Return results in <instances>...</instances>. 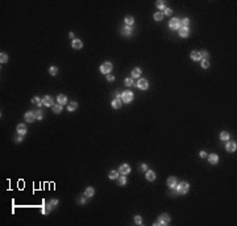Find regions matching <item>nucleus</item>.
<instances>
[{"label": "nucleus", "mask_w": 237, "mask_h": 226, "mask_svg": "<svg viewBox=\"0 0 237 226\" xmlns=\"http://www.w3.org/2000/svg\"><path fill=\"white\" fill-rule=\"evenodd\" d=\"M174 189H175L177 195H184V193L188 192L190 184H188V181H181L179 184H177V185L174 187Z\"/></svg>", "instance_id": "obj_1"}, {"label": "nucleus", "mask_w": 237, "mask_h": 226, "mask_svg": "<svg viewBox=\"0 0 237 226\" xmlns=\"http://www.w3.org/2000/svg\"><path fill=\"white\" fill-rule=\"evenodd\" d=\"M170 221H171L170 216H169L167 213H163V214H161L159 218L154 222V226H159V225H161V226H165V225H169Z\"/></svg>", "instance_id": "obj_2"}, {"label": "nucleus", "mask_w": 237, "mask_h": 226, "mask_svg": "<svg viewBox=\"0 0 237 226\" xmlns=\"http://www.w3.org/2000/svg\"><path fill=\"white\" fill-rule=\"evenodd\" d=\"M169 28H170L171 30H179V29L182 28V25H181V20H179L178 17L171 19V20H170V23H169Z\"/></svg>", "instance_id": "obj_3"}, {"label": "nucleus", "mask_w": 237, "mask_h": 226, "mask_svg": "<svg viewBox=\"0 0 237 226\" xmlns=\"http://www.w3.org/2000/svg\"><path fill=\"white\" fill-rule=\"evenodd\" d=\"M133 97H135V96H133V92H132V91H125V92L121 93V101L125 103V104L132 103Z\"/></svg>", "instance_id": "obj_4"}, {"label": "nucleus", "mask_w": 237, "mask_h": 226, "mask_svg": "<svg viewBox=\"0 0 237 226\" xmlns=\"http://www.w3.org/2000/svg\"><path fill=\"white\" fill-rule=\"evenodd\" d=\"M112 68H113V64H112L111 62H105V63H103V64L100 66V72L104 74V75H108V74L112 71Z\"/></svg>", "instance_id": "obj_5"}, {"label": "nucleus", "mask_w": 237, "mask_h": 226, "mask_svg": "<svg viewBox=\"0 0 237 226\" xmlns=\"http://www.w3.org/2000/svg\"><path fill=\"white\" fill-rule=\"evenodd\" d=\"M136 85H137V88H140V89H148L149 88V82L146 80V79H144V78H140L138 79V82L136 83Z\"/></svg>", "instance_id": "obj_6"}, {"label": "nucleus", "mask_w": 237, "mask_h": 226, "mask_svg": "<svg viewBox=\"0 0 237 226\" xmlns=\"http://www.w3.org/2000/svg\"><path fill=\"white\" fill-rule=\"evenodd\" d=\"M42 105H45V106H53V105H54V99H53V96H49V95L44 96V97H42Z\"/></svg>", "instance_id": "obj_7"}, {"label": "nucleus", "mask_w": 237, "mask_h": 226, "mask_svg": "<svg viewBox=\"0 0 237 226\" xmlns=\"http://www.w3.org/2000/svg\"><path fill=\"white\" fill-rule=\"evenodd\" d=\"M118 172H120V175H128L131 172V166L128 163H123L118 167Z\"/></svg>", "instance_id": "obj_8"}, {"label": "nucleus", "mask_w": 237, "mask_h": 226, "mask_svg": "<svg viewBox=\"0 0 237 226\" xmlns=\"http://www.w3.org/2000/svg\"><path fill=\"white\" fill-rule=\"evenodd\" d=\"M24 119H25L27 122H34V120H37V119H36V115H34V112H32V110H29V112L25 113V115H24Z\"/></svg>", "instance_id": "obj_9"}, {"label": "nucleus", "mask_w": 237, "mask_h": 226, "mask_svg": "<svg viewBox=\"0 0 237 226\" xmlns=\"http://www.w3.org/2000/svg\"><path fill=\"white\" fill-rule=\"evenodd\" d=\"M225 149L228 153H234L237 150V143L236 142H232V141H228L226 145H225Z\"/></svg>", "instance_id": "obj_10"}, {"label": "nucleus", "mask_w": 237, "mask_h": 226, "mask_svg": "<svg viewBox=\"0 0 237 226\" xmlns=\"http://www.w3.org/2000/svg\"><path fill=\"white\" fill-rule=\"evenodd\" d=\"M16 132H17L19 136H25L27 132H28V129H27L25 124H19V125L16 126Z\"/></svg>", "instance_id": "obj_11"}, {"label": "nucleus", "mask_w": 237, "mask_h": 226, "mask_svg": "<svg viewBox=\"0 0 237 226\" xmlns=\"http://www.w3.org/2000/svg\"><path fill=\"white\" fill-rule=\"evenodd\" d=\"M178 33H179V36H181L182 38H186V37L190 36V28H188V26H182V28L178 30Z\"/></svg>", "instance_id": "obj_12"}, {"label": "nucleus", "mask_w": 237, "mask_h": 226, "mask_svg": "<svg viewBox=\"0 0 237 226\" xmlns=\"http://www.w3.org/2000/svg\"><path fill=\"white\" fill-rule=\"evenodd\" d=\"M207 158H208L209 164H212V166H215V164L219 163V155H217V154H209Z\"/></svg>", "instance_id": "obj_13"}, {"label": "nucleus", "mask_w": 237, "mask_h": 226, "mask_svg": "<svg viewBox=\"0 0 237 226\" xmlns=\"http://www.w3.org/2000/svg\"><path fill=\"white\" fill-rule=\"evenodd\" d=\"M71 46H73L74 49L79 50V49H82V47H83V42H82V40H79V38H75V40H73V42H71Z\"/></svg>", "instance_id": "obj_14"}, {"label": "nucleus", "mask_w": 237, "mask_h": 226, "mask_svg": "<svg viewBox=\"0 0 237 226\" xmlns=\"http://www.w3.org/2000/svg\"><path fill=\"white\" fill-rule=\"evenodd\" d=\"M145 177L149 181H154L156 180V172L152 171V170H148V171H145Z\"/></svg>", "instance_id": "obj_15"}, {"label": "nucleus", "mask_w": 237, "mask_h": 226, "mask_svg": "<svg viewBox=\"0 0 237 226\" xmlns=\"http://www.w3.org/2000/svg\"><path fill=\"white\" fill-rule=\"evenodd\" d=\"M166 183H167V187H169V188H174V187L178 184V181H177V177H175V176H170V177H167Z\"/></svg>", "instance_id": "obj_16"}, {"label": "nucleus", "mask_w": 237, "mask_h": 226, "mask_svg": "<svg viewBox=\"0 0 237 226\" xmlns=\"http://www.w3.org/2000/svg\"><path fill=\"white\" fill-rule=\"evenodd\" d=\"M57 103L58 104H61V105H66V104H69L67 103V97H66V95H58L57 96Z\"/></svg>", "instance_id": "obj_17"}, {"label": "nucleus", "mask_w": 237, "mask_h": 226, "mask_svg": "<svg viewBox=\"0 0 237 226\" xmlns=\"http://www.w3.org/2000/svg\"><path fill=\"white\" fill-rule=\"evenodd\" d=\"M94 195H95V189L92 187H87L86 191H84V196L87 198H91V197H94Z\"/></svg>", "instance_id": "obj_18"}, {"label": "nucleus", "mask_w": 237, "mask_h": 226, "mask_svg": "<svg viewBox=\"0 0 237 226\" xmlns=\"http://www.w3.org/2000/svg\"><path fill=\"white\" fill-rule=\"evenodd\" d=\"M121 34H123V36H127V37L132 36V28L128 26V25H125V26L121 29Z\"/></svg>", "instance_id": "obj_19"}, {"label": "nucleus", "mask_w": 237, "mask_h": 226, "mask_svg": "<svg viewBox=\"0 0 237 226\" xmlns=\"http://www.w3.org/2000/svg\"><path fill=\"white\" fill-rule=\"evenodd\" d=\"M118 175H120V172H118V171H116V170H112V171H109V174H108V177H109L111 180H116V179H118Z\"/></svg>", "instance_id": "obj_20"}, {"label": "nucleus", "mask_w": 237, "mask_h": 226, "mask_svg": "<svg viewBox=\"0 0 237 226\" xmlns=\"http://www.w3.org/2000/svg\"><path fill=\"white\" fill-rule=\"evenodd\" d=\"M111 105H112V108H113V109H118V108H121L123 101H121V100H118V99H115V100L111 103Z\"/></svg>", "instance_id": "obj_21"}, {"label": "nucleus", "mask_w": 237, "mask_h": 226, "mask_svg": "<svg viewBox=\"0 0 237 226\" xmlns=\"http://www.w3.org/2000/svg\"><path fill=\"white\" fill-rule=\"evenodd\" d=\"M141 68L140 67H135L133 70H132V78H137V79H140V76H141Z\"/></svg>", "instance_id": "obj_22"}, {"label": "nucleus", "mask_w": 237, "mask_h": 226, "mask_svg": "<svg viewBox=\"0 0 237 226\" xmlns=\"http://www.w3.org/2000/svg\"><path fill=\"white\" fill-rule=\"evenodd\" d=\"M190 57H191V59L195 61V62L202 61V57H200V53H199V51H192V53L190 54Z\"/></svg>", "instance_id": "obj_23"}, {"label": "nucleus", "mask_w": 237, "mask_h": 226, "mask_svg": "<svg viewBox=\"0 0 237 226\" xmlns=\"http://www.w3.org/2000/svg\"><path fill=\"white\" fill-rule=\"evenodd\" d=\"M76 108H78V103L76 101H71V103L67 104V110L69 112H74Z\"/></svg>", "instance_id": "obj_24"}, {"label": "nucleus", "mask_w": 237, "mask_h": 226, "mask_svg": "<svg viewBox=\"0 0 237 226\" xmlns=\"http://www.w3.org/2000/svg\"><path fill=\"white\" fill-rule=\"evenodd\" d=\"M62 106L63 105H61V104H54L51 108H53V112L55 113V115H59V113L62 112Z\"/></svg>", "instance_id": "obj_25"}, {"label": "nucleus", "mask_w": 237, "mask_h": 226, "mask_svg": "<svg viewBox=\"0 0 237 226\" xmlns=\"http://www.w3.org/2000/svg\"><path fill=\"white\" fill-rule=\"evenodd\" d=\"M50 210H51L50 205L44 202V205H42V209H41V213H42V214H49V212H50Z\"/></svg>", "instance_id": "obj_26"}, {"label": "nucleus", "mask_w": 237, "mask_h": 226, "mask_svg": "<svg viewBox=\"0 0 237 226\" xmlns=\"http://www.w3.org/2000/svg\"><path fill=\"white\" fill-rule=\"evenodd\" d=\"M124 21H125V25H128V26H132V25L135 24V19H133V16H127Z\"/></svg>", "instance_id": "obj_27"}, {"label": "nucleus", "mask_w": 237, "mask_h": 226, "mask_svg": "<svg viewBox=\"0 0 237 226\" xmlns=\"http://www.w3.org/2000/svg\"><path fill=\"white\" fill-rule=\"evenodd\" d=\"M0 62H2V64L8 62V55H7L6 53H3V51L0 53Z\"/></svg>", "instance_id": "obj_28"}, {"label": "nucleus", "mask_w": 237, "mask_h": 226, "mask_svg": "<svg viewBox=\"0 0 237 226\" xmlns=\"http://www.w3.org/2000/svg\"><path fill=\"white\" fill-rule=\"evenodd\" d=\"M156 6L159 11H165L166 6H165V2H161V0H158V2H156Z\"/></svg>", "instance_id": "obj_29"}, {"label": "nucleus", "mask_w": 237, "mask_h": 226, "mask_svg": "<svg viewBox=\"0 0 237 226\" xmlns=\"http://www.w3.org/2000/svg\"><path fill=\"white\" fill-rule=\"evenodd\" d=\"M153 17H154L156 21H162V20H163V13H162V12H156Z\"/></svg>", "instance_id": "obj_30"}, {"label": "nucleus", "mask_w": 237, "mask_h": 226, "mask_svg": "<svg viewBox=\"0 0 237 226\" xmlns=\"http://www.w3.org/2000/svg\"><path fill=\"white\" fill-rule=\"evenodd\" d=\"M32 103H33V104H36V105H38V106H41V105H42V99H40V97L34 96V97H32Z\"/></svg>", "instance_id": "obj_31"}, {"label": "nucleus", "mask_w": 237, "mask_h": 226, "mask_svg": "<svg viewBox=\"0 0 237 226\" xmlns=\"http://www.w3.org/2000/svg\"><path fill=\"white\" fill-rule=\"evenodd\" d=\"M220 139L221 141H228L229 139V133L228 132H221L220 133Z\"/></svg>", "instance_id": "obj_32"}, {"label": "nucleus", "mask_w": 237, "mask_h": 226, "mask_svg": "<svg viewBox=\"0 0 237 226\" xmlns=\"http://www.w3.org/2000/svg\"><path fill=\"white\" fill-rule=\"evenodd\" d=\"M58 204H59V201H58L57 198H53V200H50V201H49V205H50V208H51V209L57 208V206H58Z\"/></svg>", "instance_id": "obj_33"}, {"label": "nucleus", "mask_w": 237, "mask_h": 226, "mask_svg": "<svg viewBox=\"0 0 237 226\" xmlns=\"http://www.w3.org/2000/svg\"><path fill=\"white\" fill-rule=\"evenodd\" d=\"M118 184H120V185H125L127 184V176L125 175L118 176Z\"/></svg>", "instance_id": "obj_34"}, {"label": "nucleus", "mask_w": 237, "mask_h": 226, "mask_svg": "<svg viewBox=\"0 0 237 226\" xmlns=\"http://www.w3.org/2000/svg\"><path fill=\"white\" fill-rule=\"evenodd\" d=\"M49 74H50L51 76H55V75L58 74V68H57L55 66H51V67L49 68Z\"/></svg>", "instance_id": "obj_35"}, {"label": "nucleus", "mask_w": 237, "mask_h": 226, "mask_svg": "<svg viewBox=\"0 0 237 226\" xmlns=\"http://www.w3.org/2000/svg\"><path fill=\"white\" fill-rule=\"evenodd\" d=\"M181 25H182V26H188V25H190V19H188V17H183V19L181 20Z\"/></svg>", "instance_id": "obj_36"}, {"label": "nucleus", "mask_w": 237, "mask_h": 226, "mask_svg": "<svg viewBox=\"0 0 237 226\" xmlns=\"http://www.w3.org/2000/svg\"><path fill=\"white\" fill-rule=\"evenodd\" d=\"M34 115H36V119H37V120H42V119H44V115H42V110H41V109L36 110Z\"/></svg>", "instance_id": "obj_37"}, {"label": "nucleus", "mask_w": 237, "mask_h": 226, "mask_svg": "<svg viewBox=\"0 0 237 226\" xmlns=\"http://www.w3.org/2000/svg\"><path fill=\"white\" fill-rule=\"evenodd\" d=\"M135 223L136 225H142V217L141 216H135Z\"/></svg>", "instance_id": "obj_38"}, {"label": "nucleus", "mask_w": 237, "mask_h": 226, "mask_svg": "<svg viewBox=\"0 0 237 226\" xmlns=\"http://www.w3.org/2000/svg\"><path fill=\"white\" fill-rule=\"evenodd\" d=\"M200 64H202L203 68H208V67H209V62H208L207 59H202V63H200Z\"/></svg>", "instance_id": "obj_39"}, {"label": "nucleus", "mask_w": 237, "mask_h": 226, "mask_svg": "<svg viewBox=\"0 0 237 226\" xmlns=\"http://www.w3.org/2000/svg\"><path fill=\"white\" fill-rule=\"evenodd\" d=\"M124 83H125V85H128V87H131V85H133V84H135V83H133V80H132L131 78H125Z\"/></svg>", "instance_id": "obj_40"}, {"label": "nucleus", "mask_w": 237, "mask_h": 226, "mask_svg": "<svg viewBox=\"0 0 237 226\" xmlns=\"http://www.w3.org/2000/svg\"><path fill=\"white\" fill-rule=\"evenodd\" d=\"M200 57H202V59H208V57H209V54H208V51H205V50H203V51L200 53Z\"/></svg>", "instance_id": "obj_41"}, {"label": "nucleus", "mask_w": 237, "mask_h": 226, "mask_svg": "<svg viewBox=\"0 0 237 226\" xmlns=\"http://www.w3.org/2000/svg\"><path fill=\"white\" fill-rule=\"evenodd\" d=\"M171 13H173V11H171V8H165V11H163V15H166V16H171Z\"/></svg>", "instance_id": "obj_42"}, {"label": "nucleus", "mask_w": 237, "mask_h": 226, "mask_svg": "<svg viewBox=\"0 0 237 226\" xmlns=\"http://www.w3.org/2000/svg\"><path fill=\"white\" fill-rule=\"evenodd\" d=\"M199 157H200V158H207V157H208V154H207L204 150H202V151L199 153Z\"/></svg>", "instance_id": "obj_43"}, {"label": "nucleus", "mask_w": 237, "mask_h": 226, "mask_svg": "<svg viewBox=\"0 0 237 226\" xmlns=\"http://www.w3.org/2000/svg\"><path fill=\"white\" fill-rule=\"evenodd\" d=\"M140 168H141L142 171H148V164H146V163H141V164H140Z\"/></svg>", "instance_id": "obj_44"}, {"label": "nucleus", "mask_w": 237, "mask_h": 226, "mask_svg": "<svg viewBox=\"0 0 237 226\" xmlns=\"http://www.w3.org/2000/svg\"><path fill=\"white\" fill-rule=\"evenodd\" d=\"M113 80H115V76L111 75V74H108V75H107V82H113Z\"/></svg>", "instance_id": "obj_45"}, {"label": "nucleus", "mask_w": 237, "mask_h": 226, "mask_svg": "<svg viewBox=\"0 0 237 226\" xmlns=\"http://www.w3.org/2000/svg\"><path fill=\"white\" fill-rule=\"evenodd\" d=\"M23 137H24V136H19V137H17V138H16V139H15V141H16V142H17V143H20V142H21V141H23Z\"/></svg>", "instance_id": "obj_46"}, {"label": "nucleus", "mask_w": 237, "mask_h": 226, "mask_svg": "<svg viewBox=\"0 0 237 226\" xmlns=\"http://www.w3.org/2000/svg\"><path fill=\"white\" fill-rule=\"evenodd\" d=\"M115 99H118V100H121V95H120V93H115Z\"/></svg>", "instance_id": "obj_47"}, {"label": "nucleus", "mask_w": 237, "mask_h": 226, "mask_svg": "<svg viewBox=\"0 0 237 226\" xmlns=\"http://www.w3.org/2000/svg\"><path fill=\"white\" fill-rule=\"evenodd\" d=\"M69 37H70V38H71V40H75V38H76V37H75V34H74V33H73V32H71V33H70V34H69Z\"/></svg>", "instance_id": "obj_48"}, {"label": "nucleus", "mask_w": 237, "mask_h": 226, "mask_svg": "<svg viewBox=\"0 0 237 226\" xmlns=\"http://www.w3.org/2000/svg\"><path fill=\"white\" fill-rule=\"evenodd\" d=\"M86 198H87L86 196H84V198H80V200H79V204H84V202H86Z\"/></svg>", "instance_id": "obj_49"}]
</instances>
